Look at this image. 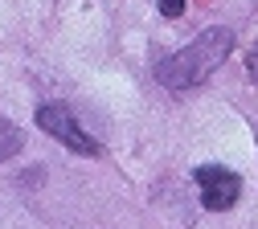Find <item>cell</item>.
<instances>
[{
	"label": "cell",
	"mask_w": 258,
	"mask_h": 229,
	"mask_svg": "<svg viewBox=\"0 0 258 229\" xmlns=\"http://www.w3.org/2000/svg\"><path fill=\"white\" fill-rule=\"evenodd\" d=\"M234 49V33L230 29H205L192 45L168 53L164 61L156 65V78L160 86H168V90H188V86H201L217 65L225 61V53Z\"/></svg>",
	"instance_id": "obj_1"
},
{
	"label": "cell",
	"mask_w": 258,
	"mask_h": 229,
	"mask_svg": "<svg viewBox=\"0 0 258 229\" xmlns=\"http://www.w3.org/2000/svg\"><path fill=\"white\" fill-rule=\"evenodd\" d=\"M156 5H160V13L172 21V17H180V13H184V5H188V0H156Z\"/></svg>",
	"instance_id": "obj_5"
},
{
	"label": "cell",
	"mask_w": 258,
	"mask_h": 229,
	"mask_svg": "<svg viewBox=\"0 0 258 229\" xmlns=\"http://www.w3.org/2000/svg\"><path fill=\"white\" fill-rule=\"evenodd\" d=\"M192 180L201 188V205L213 209V213L234 209L238 196H242V176L230 172V168H217V164H201V168L192 172Z\"/></svg>",
	"instance_id": "obj_3"
},
{
	"label": "cell",
	"mask_w": 258,
	"mask_h": 229,
	"mask_svg": "<svg viewBox=\"0 0 258 229\" xmlns=\"http://www.w3.org/2000/svg\"><path fill=\"white\" fill-rule=\"evenodd\" d=\"M37 127L45 131V135H53L57 143H66L70 151L78 156H99V143H94V135H86V131L78 127V119L61 107V103H45L37 107Z\"/></svg>",
	"instance_id": "obj_2"
},
{
	"label": "cell",
	"mask_w": 258,
	"mask_h": 229,
	"mask_svg": "<svg viewBox=\"0 0 258 229\" xmlns=\"http://www.w3.org/2000/svg\"><path fill=\"white\" fill-rule=\"evenodd\" d=\"M21 143H25V135H21L13 123L0 119V160H13V156L21 151Z\"/></svg>",
	"instance_id": "obj_4"
},
{
	"label": "cell",
	"mask_w": 258,
	"mask_h": 229,
	"mask_svg": "<svg viewBox=\"0 0 258 229\" xmlns=\"http://www.w3.org/2000/svg\"><path fill=\"white\" fill-rule=\"evenodd\" d=\"M246 70H250V82L258 86V45L250 49V57H246Z\"/></svg>",
	"instance_id": "obj_6"
}]
</instances>
